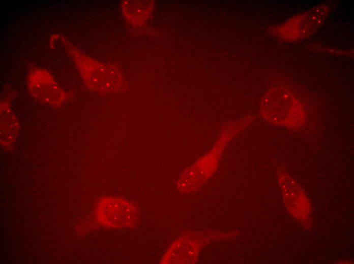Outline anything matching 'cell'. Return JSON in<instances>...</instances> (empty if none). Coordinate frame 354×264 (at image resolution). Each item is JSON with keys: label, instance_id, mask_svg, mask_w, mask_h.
<instances>
[{"label": "cell", "instance_id": "obj_6", "mask_svg": "<svg viewBox=\"0 0 354 264\" xmlns=\"http://www.w3.org/2000/svg\"><path fill=\"white\" fill-rule=\"evenodd\" d=\"M279 182L287 210L300 222H307L310 215V206L303 190L287 175L281 176Z\"/></svg>", "mask_w": 354, "mask_h": 264}, {"label": "cell", "instance_id": "obj_1", "mask_svg": "<svg viewBox=\"0 0 354 264\" xmlns=\"http://www.w3.org/2000/svg\"><path fill=\"white\" fill-rule=\"evenodd\" d=\"M234 126L229 124L224 129L216 145L203 157L187 168L181 175L177 183V187L183 192H190L200 187L217 168L221 152L230 136L235 132Z\"/></svg>", "mask_w": 354, "mask_h": 264}, {"label": "cell", "instance_id": "obj_4", "mask_svg": "<svg viewBox=\"0 0 354 264\" xmlns=\"http://www.w3.org/2000/svg\"><path fill=\"white\" fill-rule=\"evenodd\" d=\"M98 222L108 228H123L133 225L137 218L135 207L120 197L106 196L98 202L96 208Z\"/></svg>", "mask_w": 354, "mask_h": 264}, {"label": "cell", "instance_id": "obj_5", "mask_svg": "<svg viewBox=\"0 0 354 264\" xmlns=\"http://www.w3.org/2000/svg\"><path fill=\"white\" fill-rule=\"evenodd\" d=\"M206 234L190 233L175 240L164 253L161 263H193L203 246L210 242Z\"/></svg>", "mask_w": 354, "mask_h": 264}, {"label": "cell", "instance_id": "obj_2", "mask_svg": "<svg viewBox=\"0 0 354 264\" xmlns=\"http://www.w3.org/2000/svg\"><path fill=\"white\" fill-rule=\"evenodd\" d=\"M290 93L278 88L267 93L263 99L261 110L263 117L274 124L292 127L299 125L303 120L300 108Z\"/></svg>", "mask_w": 354, "mask_h": 264}, {"label": "cell", "instance_id": "obj_7", "mask_svg": "<svg viewBox=\"0 0 354 264\" xmlns=\"http://www.w3.org/2000/svg\"><path fill=\"white\" fill-rule=\"evenodd\" d=\"M30 89L34 95L39 92L36 96L38 97L44 91L40 99L48 101L47 91L49 93L52 102L56 103L60 100L61 90L51 77L43 71H35L29 78Z\"/></svg>", "mask_w": 354, "mask_h": 264}, {"label": "cell", "instance_id": "obj_8", "mask_svg": "<svg viewBox=\"0 0 354 264\" xmlns=\"http://www.w3.org/2000/svg\"><path fill=\"white\" fill-rule=\"evenodd\" d=\"M124 13L132 23L141 24L146 20L152 11L151 2L146 1L125 2Z\"/></svg>", "mask_w": 354, "mask_h": 264}, {"label": "cell", "instance_id": "obj_3", "mask_svg": "<svg viewBox=\"0 0 354 264\" xmlns=\"http://www.w3.org/2000/svg\"><path fill=\"white\" fill-rule=\"evenodd\" d=\"M74 53L83 79L90 87L103 92H116L122 87V76L117 68L101 63L80 52Z\"/></svg>", "mask_w": 354, "mask_h": 264}]
</instances>
